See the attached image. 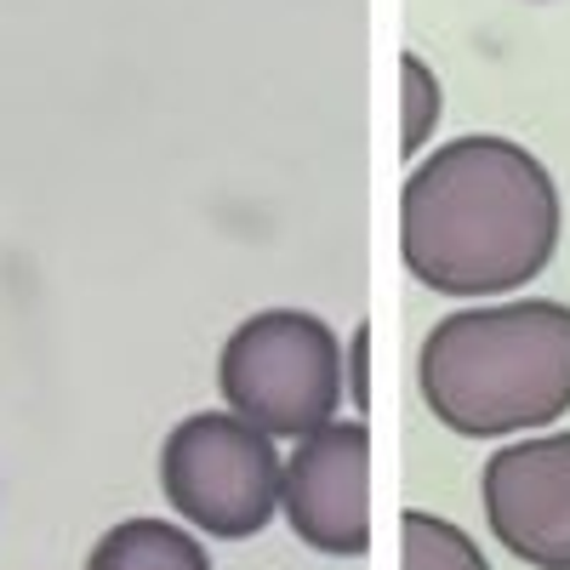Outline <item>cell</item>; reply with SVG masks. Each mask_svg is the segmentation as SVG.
<instances>
[{
  "instance_id": "1",
  "label": "cell",
  "mask_w": 570,
  "mask_h": 570,
  "mask_svg": "<svg viewBox=\"0 0 570 570\" xmlns=\"http://www.w3.org/2000/svg\"><path fill=\"white\" fill-rule=\"evenodd\" d=\"M564 234L559 183L513 137L480 131L416 155L400 188V257L440 297H508L548 274Z\"/></svg>"
},
{
  "instance_id": "2",
  "label": "cell",
  "mask_w": 570,
  "mask_h": 570,
  "mask_svg": "<svg viewBox=\"0 0 570 570\" xmlns=\"http://www.w3.org/2000/svg\"><path fill=\"white\" fill-rule=\"evenodd\" d=\"M416 389L462 440L531 434L570 411V303H473L422 337Z\"/></svg>"
},
{
  "instance_id": "3",
  "label": "cell",
  "mask_w": 570,
  "mask_h": 570,
  "mask_svg": "<svg viewBox=\"0 0 570 570\" xmlns=\"http://www.w3.org/2000/svg\"><path fill=\"white\" fill-rule=\"evenodd\" d=\"M217 389L268 440H303L343 411V343L308 308H263L228 331Z\"/></svg>"
},
{
  "instance_id": "4",
  "label": "cell",
  "mask_w": 570,
  "mask_h": 570,
  "mask_svg": "<svg viewBox=\"0 0 570 570\" xmlns=\"http://www.w3.org/2000/svg\"><path fill=\"white\" fill-rule=\"evenodd\" d=\"M160 491L195 531L246 542L279 513V451L246 416L195 411L160 445Z\"/></svg>"
},
{
  "instance_id": "5",
  "label": "cell",
  "mask_w": 570,
  "mask_h": 570,
  "mask_svg": "<svg viewBox=\"0 0 570 570\" xmlns=\"http://www.w3.org/2000/svg\"><path fill=\"white\" fill-rule=\"evenodd\" d=\"M279 513L297 542L331 559H360L371 548V428L365 416H331L279 456Z\"/></svg>"
},
{
  "instance_id": "6",
  "label": "cell",
  "mask_w": 570,
  "mask_h": 570,
  "mask_svg": "<svg viewBox=\"0 0 570 570\" xmlns=\"http://www.w3.org/2000/svg\"><path fill=\"white\" fill-rule=\"evenodd\" d=\"M480 497L491 537L531 570H570V434H537L502 445Z\"/></svg>"
},
{
  "instance_id": "7",
  "label": "cell",
  "mask_w": 570,
  "mask_h": 570,
  "mask_svg": "<svg viewBox=\"0 0 570 570\" xmlns=\"http://www.w3.org/2000/svg\"><path fill=\"white\" fill-rule=\"evenodd\" d=\"M86 570H212V553L166 519H120L98 537Z\"/></svg>"
},
{
  "instance_id": "8",
  "label": "cell",
  "mask_w": 570,
  "mask_h": 570,
  "mask_svg": "<svg viewBox=\"0 0 570 570\" xmlns=\"http://www.w3.org/2000/svg\"><path fill=\"white\" fill-rule=\"evenodd\" d=\"M400 537H405V570H491L485 553L473 548V537L440 513L411 508L400 519Z\"/></svg>"
},
{
  "instance_id": "9",
  "label": "cell",
  "mask_w": 570,
  "mask_h": 570,
  "mask_svg": "<svg viewBox=\"0 0 570 570\" xmlns=\"http://www.w3.org/2000/svg\"><path fill=\"white\" fill-rule=\"evenodd\" d=\"M440 109H445L440 75L416 52H400V155L405 160H416L428 149V137H434V126H440Z\"/></svg>"
},
{
  "instance_id": "10",
  "label": "cell",
  "mask_w": 570,
  "mask_h": 570,
  "mask_svg": "<svg viewBox=\"0 0 570 570\" xmlns=\"http://www.w3.org/2000/svg\"><path fill=\"white\" fill-rule=\"evenodd\" d=\"M343 394L354 411H371V325L360 320L343 343Z\"/></svg>"
}]
</instances>
